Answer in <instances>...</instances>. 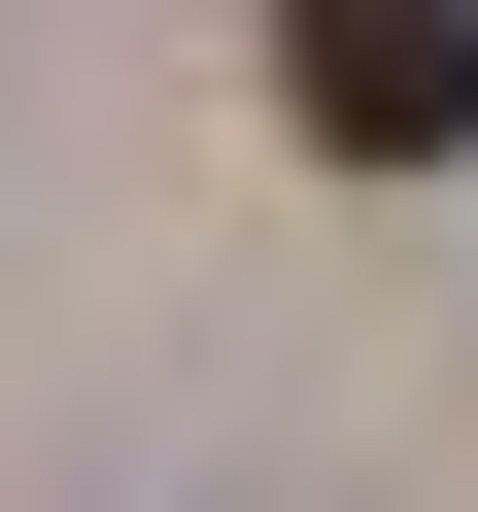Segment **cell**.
<instances>
[{"label": "cell", "mask_w": 478, "mask_h": 512, "mask_svg": "<svg viewBox=\"0 0 478 512\" xmlns=\"http://www.w3.org/2000/svg\"><path fill=\"white\" fill-rule=\"evenodd\" d=\"M274 137L308 171H478V0H274Z\"/></svg>", "instance_id": "cell-1"}]
</instances>
